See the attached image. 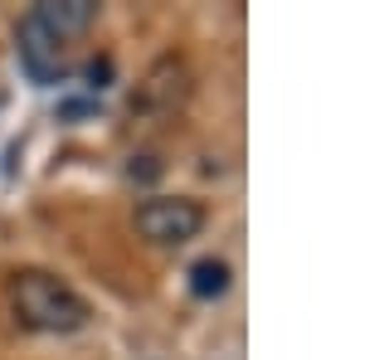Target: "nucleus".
Wrapping results in <instances>:
<instances>
[{
	"label": "nucleus",
	"mask_w": 365,
	"mask_h": 360,
	"mask_svg": "<svg viewBox=\"0 0 365 360\" xmlns=\"http://www.w3.org/2000/svg\"><path fill=\"white\" fill-rule=\"evenodd\" d=\"M10 312L25 331H49L68 336L88 326V302L63 282V277L44 273V268H20L10 273Z\"/></svg>",
	"instance_id": "obj_1"
},
{
	"label": "nucleus",
	"mask_w": 365,
	"mask_h": 360,
	"mask_svg": "<svg viewBox=\"0 0 365 360\" xmlns=\"http://www.w3.org/2000/svg\"><path fill=\"white\" fill-rule=\"evenodd\" d=\"M205 229V210L200 200L185 195H146L137 205V234L156 249H180Z\"/></svg>",
	"instance_id": "obj_2"
},
{
	"label": "nucleus",
	"mask_w": 365,
	"mask_h": 360,
	"mask_svg": "<svg viewBox=\"0 0 365 360\" xmlns=\"http://www.w3.org/2000/svg\"><path fill=\"white\" fill-rule=\"evenodd\" d=\"M185 98H190V68H185V58L166 54V58H156L146 68V78L137 83L132 117H170Z\"/></svg>",
	"instance_id": "obj_3"
},
{
	"label": "nucleus",
	"mask_w": 365,
	"mask_h": 360,
	"mask_svg": "<svg viewBox=\"0 0 365 360\" xmlns=\"http://www.w3.org/2000/svg\"><path fill=\"white\" fill-rule=\"evenodd\" d=\"M15 49H20V68H25L39 88L63 83V39H54L34 15L20 20V29H15Z\"/></svg>",
	"instance_id": "obj_4"
},
{
	"label": "nucleus",
	"mask_w": 365,
	"mask_h": 360,
	"mask_svg": "<svg viewBox=\"0 0 365 360\" xmlns=\"http://www.w3.org/2000/svg\"><path fill=\"white\" fill-rule=\"evenodd\" d=\"M29 15L49 29L54 39H73V34H83V29L98 20V5H93V0H39Z\"/></svg>",
	"instance_id": "obj_5"
},
{
	"label": "nucleus",
	"mask_w": 365,
	"mask_h": 360,
	"mask_svg": "<svg viewBox=\"0 0 365 360\" xmlns=\"http://www.w3.org/2000/svg\"><path fill=\"white\" fill-rule=\"evenodd\" d=\"M190 292L195 297H225L229 292V263L225 258H200L190 268Z\"/></svg>",
	"instance_id": "obj_6"
}]
</instances>
